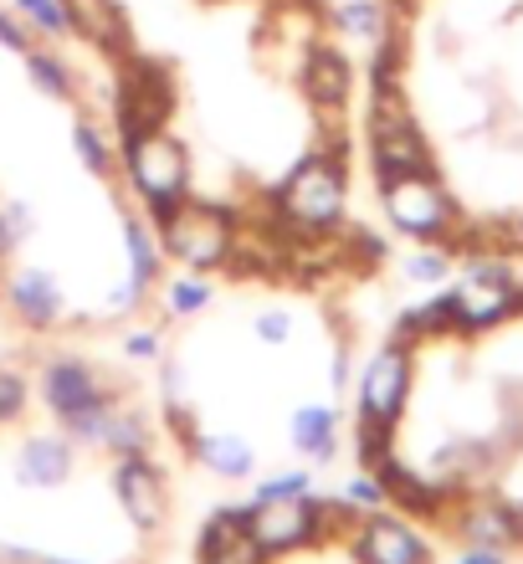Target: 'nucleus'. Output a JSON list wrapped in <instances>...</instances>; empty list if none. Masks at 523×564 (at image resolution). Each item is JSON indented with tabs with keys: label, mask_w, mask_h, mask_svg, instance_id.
Here are the masks:
<instances>
[{
	"label": "nucleus",
	"mask_w": 523,
	"mask_h": 564,
	"mask_svg": "<svg viewBox=\"0 0 523 564\" xmlns=\"http://www.w3.org/2000/svg\"><path fill=\"white\" fill-rule=\"evenodd\" d=\"M31 237V210L21 200H6L0 206V262H11L15 247Z\"/></svg>",
	"instance_id": "17"
},
{
	"label": "nucleus",
	"mask_w": 523,
	"mask_h": 564,
	"mask_svg": "<svg viewBox=\"0 0 523 564\" xmlns=\"http://www.w3.org/2000/svg\"><path fill=\"white\" fill-rule=\"evenodd\" d=\"M26 77L46 93V98H57V104H67V98L77 93L73 67H67L57 52H42V46H31V52H26Z\"/></svg>",
	"instance_id": "12"
},
{
	"label": "nucleus",
	"mask_w": 523,
	"mask_h": 564,
	"mask_svg": "<svg viewBox=\"0 0 523 564\" xmlns=\"http://www.w3.org/2000/svg\"><path fill=\"white\" fill-rule=\"evenodd\" d=\"M165 303H170V313H179V318H185V313H200L210 303V282L206 278H175L165 288Z\"/></svg>",
	"instance_id": "18"
},
{
	"label": "nucleus",
	"mask_w": 523,
	"mask_h": 564,
	"mask_svg": "<svg viewBox=\"0 0 523 564\" xmlns=\"http://www.w3.org/2000/svg\"><path fill=\"white\" fill-rule=\"evenodd\" d=\"M6 303L26 328H52L67 308V293L46 268H21L6 278Z\"/></svg>",
	"instance_id": "6"
},
{
	"label": "nucleus",
	"mask_w": 523,
	"mask_h": 564,
	"mask_svg": "<svg viewBox=\"0 0 523 564\" xmlns=\"http://www.w3.org/2000/svg\"><path fill=\"white\" fill-rule=\"evenodd\" d=\"M123 252H129V278L150 282L165 268V247H160V226L139 221V216H123Z\"/></svg>",
	"instance_id": "11"
},
{
	"label": "nucleus",
	"mask_w": 523,
	"mask_h": 564,
	"mask_svg": "<svg viewBox=\"0 0 523 564\" xmlns=\"http://www.w3.org/2000/svg\"><path fill=\"white\" fill-rule=\"evenodd\" d=\"M345 503H355L359 513H374V508H385V488H380V477H355L345 488Z\"/></svg>",
	"instance_id": "21"
},
{
	"label": "nucleus",
	"mask_w": 523,
	"mask_h": 564,
	"mask_svg": "<svg viewBox=\"0 0 523 564\" xmlns=\"http://www.w3.org/2000/svg\"><path fill=\"white\" fill-rule=\"evenodd\" d=\"M36 564H88V560H73V554H36Z\"/></svg>",
	"instance_id": "24"
},
{
	"label": "nucleus",
	"mask_w": 523,
	"mask_h": 564,
	"mask_svg": "<svg viewBox=\"0 0 523 564\" xmlns=\"http://www.w3.org/2000/svg\"><path fill=\"white\" fill-rule=\"evenodd\" d=\"M314 492V482H308V473H277V477H262L252 488V503H298V498H308Z\"/></svg>",
	"instance_id": "16"
},
{
	"label": "nucleus",
	"mask_w": 523,
	"mask_h": 564,
	"mask_svg": "<svg viewBox=\"0 0 523 564\" xmlns=\"http://www.w3.org/2000/svg\"><path fill=\"white\" fill-rule=\"evenodd\" d=\"M73 436H57V431H36L26 436L21 457H15V482L21 488H62L73 477Z\"/></svg>",
	"instance_id": "7"
},
{
	"label": "nucleus",
	"mask_w": 523,
	"mask_h": 564,
	"mask_svg": "<svg viewBox=\"0 0 523 564\" xmlns=\"http://www.w3.org/2000/svg\"><path fill=\"white\" fill-rule=\"evenodd\" d=\"M103 452H113V457H144L150 452V431H144V421L139 416H123L119 405H113V416H108L103 426Z\"/></svg>",
	"instance_id": "14"
},
{
	"label": "nucleus",
	"mask_w": 523,
	"mask_h": 564,
	"mask_svg": "<svg viewBox=\"0 0 523 564\" xmlns=\"http://www.w3.org/2000/svg\"><path fill=\"white\" fill-rule=\"evenodd\" d=\"M73 149H77V160L88 164L92 175H103V180H108L113 170H119V149L108 144V134L98 129V123H88V119L77 123V129H73Z\"/></svg>",
	"instance_id": "13"
},
{
	"label": "nucleus",
	"mask_w": 523,
	"mask_h": 564,
	"mask_svg": "<svg viewBox=\"0 0 523 564\" xmlns=\"http://www.w3.org/2000/svg\"><path fill=\"white\" fill-rule=\"evenodd\" d=\"M113 492H119L123 513L134 523L139 534H160L170 519V498H165V477L154 473L150 452L144 457H119L113 467Z\"/></svg>",
	"instance_id": "5"
},
{
	"label": "nucleus",
	"mask_w": 523,
	"mask_h": 564,
	"mask_svg": "<svg viewBox=\"0 0 523 564\" xmlns=\"http://www.w3.org/2000/svg\"><path fill=\"white\" fill-rule=\"evenodd\" d=\"M160 241L175 262H185L190 272H210L231 262V241H237V226L231 216L216 206H200V200H185L170 226H160Z\"/></svg>",
	"instance_id": "2"
},
{
	"label": "nucleus",
	"mask_w": 523,
	"mask_h": 564,
	"mask_svg": "<svg viewBox=\"0 0 523 564\" xmlns=\"http://www.w3.org/2000/svg\"><path fill=\"white\" fill-rule=\"evenodd\" d=\"M185 446H190V457L216 477H231V482L257 477V452L247 436H237V431H195Z\"/></svg>",
	"instance_id": "9"
},
{
	"label": "nucleus",
	"mask_w": 523,
	"mask_h": 564,
	"mask_svg": "<svg viewBox=\"0 0 523 564\" xmlns=\"http://www.w3.org/2000/svg\"><path fill=\"white\" fill-rule=\"evenodd\" d=\"M123 349H129L134 359H154V355H160V339H154V334H129V339H123Z\"/></svg>",
	"instance_id": "23"
},
{
	"label": "nucleus",
	"mask_w": 523,
	"mask_h": 564,
	"mask_svg": "<svg viewBox=\"0 0 523 564\" xmlns=\"http://www.w3.org/2000/svg\"><path fill=\"white\" fill-rule=\"evenodd\" d=\"M349 554L355 564H432V544L421 529L390 519V513H364L349 534Z\"/></svg>",
	"instance_id": "4"
},
{
	"label": "nucleus",
	"mask_w": 523,
	"mask_h": 564,
	"mask_svg": "<svg viewBox=\"0 0 523 564\" xmlns=\"http://www.w3.org/2000/svg\"><path fill=\"white\" fill-rule=\"evenodd\" d=\"M15 15H21L36 36H46V42L73 36V21H67V6H62V0H15Z\"/></svg>",
	"instance_id": "15"
},
{
	"label": "nucleus",
	"mask_w": 523,
	"mask_h": 564,
	"mask_svg": "<svg viewBox=\"0 0 523 564\" xmlns=\"http://www.w3.org/2000/svg\"><path fill=\"white\" fill-rule=\"evenodd\" d=\"M108 390L98 386V375L83 365V359H52L42 370V401L52 405V416L67 421L73 411H83V405L103 401Z\"/></svg>",
	"instance_id": "8"
},
{
	"label": "nucleus",
	"mask_w": 523,
	"mask_h": 564,
	"mask_svg": "<svg viewBox=\"0 0 523 564\" xmlns=\"http://www.w3.org/2000/svg\"><path fill=\"white\" fill-rule=\"evenodd\" d=\"M411 375H416L411 344H401V339L380 344V349L364 359V370H359V416L390 421V426L401 431L405 401H411Z\"/></svg>",
	"instance_id": "3"
},
{
	"label": "nucleus",
	"mask_w": 523,
	"mask_h": 564,
	"mask_svg": "<svg viewBox=\"0 0 523 564\" xmlns=\"http://www.w3.org/2000/svg\"><path fill=\"white\" fill-rule=\"evenodd\" d=\"M451 288V324L411 344L436 370V411L421 421L416 477L432 492L426 529L462 554H523V272L519 262H467Z\"/></svg>",
	"instance_id": "1"
},
{
	"label": "nucleus",
	"mask_w": 523,
	"mask_h": 564,
	"mask_svg": "<svg viewBox=\"0 0 523 564\" xmlns=\"http://www.w3.org/2000/svg\"><path fill=\"white\" fill-rule=\"evenodd\" d=\"M21 411H26V380L11 370H0V426L21 421Z\"/></svg>",
	"instance_id": "19"
},
{
	"label": "nucleus",
	"mask_w": 523,
	"mask_h": 564,
	"mask_svg": "<svg viewBox=\"0 0 523 564\" xmlns=\"http://www.w3.org/2000/svg\"><path fill=\"white\" fill-rule=\"evenodd\" d=\"M0 564H6V544H0Z\"/></svg>",
	"instance_id": "25"
},
{
	"label": "nucleus",
	"mask_w": 523,
	"mask_h": 564,
	"mask_svg": "<svg viewBox=\"0 0 523 564\" xmlns=\"http://www.w3.org/2000/svg\"><path fill=\"white\" fill-rule=\"evenodd\" d=\"M144 293H150V282L129 278V282H123V288H119V293L108 297V313H119V318H123V313H134L139 303H144Z\"/></svg>",
	"instance_id": "22"
},
{
	"label": "nucleus",
	"mask_w": 523,
	"mask_h": 564,
	"mask_svg": "<svg viewBox=\"0 0 523 564\" xmlns=\"http://www.w3.org/2000/svg\"><path fill=\"white\" fill-rule=\"evenodd\" d=\"M287 442L308 462H334L339 452V411L334 405H298L287 416Z\"/></svg>",
	"instance_id": "10"
},
{
	"label": "nucleus",
	"mask_w": 523,
	"mask_h": 564,
	"mask_svg": "<svg viewBox=\"0 0 523 564\" xmlns=\"http://www.w3.org/2000/svg\"><path fill=\"white\" fill-rule=\"evenodd\" d=\"M252 334L262 344H287L293 339V313L287 308H262L257 313V324H252Z\"/></svg>",
	"instance_id": "20"
}]
</instances>
